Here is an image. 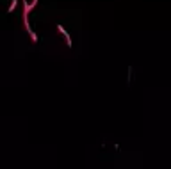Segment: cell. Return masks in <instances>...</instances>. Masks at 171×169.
Listing matches in <instances>:
<instances>
[{
    "instance_id": "6da1fadb",
    "label": "cell",
    "mask_w": 171,
    "mask_h": 169,
    "mask_svg": "<svg viewBox=\"0 0 171 169\" xmlns=\"http://www.w3.org/2000/svg\"><path fill=\"white\" fill-rule=\"evenodd\" d=\"M57 31H59V32H62V36L66 38V43H68V46H71V38L68 36V32L64 31V27H62V25H57Z\"/></svg>"
},
{
    "instance_id": "7a4b0ae2",
    "label": "cell",
    "mask_w": 171,
    "mask_h": 169,
    "mask_svg": "<svg viewBox=\"0 0 171 169\" xmlns=\"http://www.w3.org/2000/svg\"><path fill=\"white\" fill-rule=\"evenodd\" d=\"M14 7H16V0H13V4H11V7H9V11H13V9H14Z\"/></svg>"
}]
</instances>
